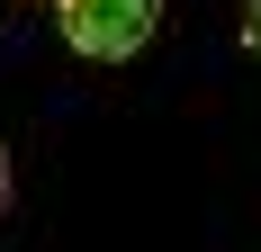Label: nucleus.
Wrapping results in <instances>:
<instances>
[{"label":"nucleus","mask_w":261,"mask_h":252,"mask_svg":"<svg viewBox=\"0 0 261 252\" xmlns=\"http://www.w3.org/2000/svg\"><path fill=\"white\" fill-rule=\"evenodd\" d=\"M54 18H63V45H72V54H90V63H126V54L153 45L162 0H54Z\"/></svg>","instance_id":"nucleus-1"},{"label":"nucleus","mask_w":261,"mask_h":252,"mask_svg":"<svg viewBox=\"0 0 261 252\" xmlns=\"http://www.w3.org/2000/svg\"><path fill=\"white\" fill-rule=\"evenodd\" d=\"M0 207H9V162H0Z\"/></svg>","instance_id":"nucleus-3"},{"label":"nucleus","mask_w":261,"mask_h":252,"mask_svg":"<svg viewBox=\"0 0 261 252\" xmlns=\"http://www.w3.org/2000/svg\"><path fill=\"white\" fill-rule=\"evenodd\" d=\"M243 45L261 54V0H252V9H243Z\"/></svg>","instance_id":"nucleus-2"}]
</instances>
